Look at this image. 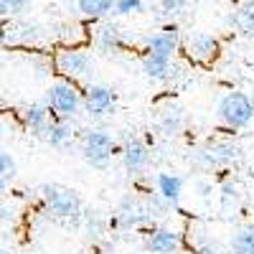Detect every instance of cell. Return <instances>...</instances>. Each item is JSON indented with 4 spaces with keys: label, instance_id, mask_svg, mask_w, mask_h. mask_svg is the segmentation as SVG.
<instances>
[{
    "label": "cell",
    "instance_id": "2e32d148",
    "mask_svg": "<svg viewBox=\"0 0 254 254\" xmlns=\"http://www.w3.org/2000/svg\"><path fill=\"white\" fill-rule=\"evenodd\" d=\"M76 132H74V127L69 125V120H51L49 125V130L44 132V140L51 145V147H59V150H64V147H69L74 142Z\"/></svg>",
    "mask_w": 254,
    "mask_h": 254
},
{
    "label": "cell",
    "instance_id": "e0dca14e",
    "mask_svg": "<svg viewBox=\"0 0 254 254\" xmlns=\"http://www.w3.org/2000/svg\"><path fill=\"white\" fill-rule=\"evenodd\" d=\"M142 71L150 81H171L173 79V61L145 54L142 56Z\"/></svg>",
    "mask_w": 254,
    "mask_h": 254
},
{
    "label": "cell",
    "instance_id": "4316f807",
    "mask_svg": "<svg viewBox=\"0 0 254 254\" xmlns=\"http://www.w3.org/2000/svg\"><path fill=\"white\" fill-rule=\"evenodd\" d=\"M10 15V10H8V3L5 0H0V18H8Z\"/></svg>",
    "mask_w": 254,
    "mask_h": 254
},
{
    "label": "cell",
    "instance_id": "83f0119b",
    "mask_svg": "<svg viewBox=\"0 0 254 254\" xmlns=\"http://www.w3.org/2000/svg\"><path fill=\"white\" fill-rule=\"evenodd\" d=\"M193 254H219V252H216L214 247H201V249H196Z\"/></svg>",
    "mask_w": 254,
    "mask_h": 254
},
{
    "label": "cell",
    "instance_id": "cb8c5ba5",
    "mask_svg": "<svg viewBox=\"0 0 254 254\" xmlns=\"http://www.w3.org/2000/svg\"><path fill=\"white\" fill-rule=\"evenodd\" d=\"M15 176V160L10 158V153H5L0 147V183H5Z\"/></svg>",
    "mask_w": 254,
    "mask_h": 254
},
{
    "label": "cell",
    "instance_id": "30bf717a",
    "mask_svg": "<svg viewBox=\"0 0 254 254\" xmlns=\"http://www.w3.org/2000/svg\"><path fill=\"white\" fill-rule=\"evenodd\" d=\"M120 153H122V163L127 168V173H132V176L142 173L147 168V163H150V150H147V145L142 140H135V137L127 140Z\"/></svg>",
    "mask_w": 254,
    "mask_h": 254
},
{
    "label": "cell",
    "instance_id": "8992f818",
    "mask_svg": "<svg viewBox=\"0 0 254 254\" xmlns=\"http://www.w3.org/2000/svg\"><path fill=\"white\" fill-rule=\"evenodd\" d=\"M183 51H186V56L193 61V64H203V66H208V64H214L219 59L221 44H219L216 36L196 31V33H190L183 41Z\"/></svg>",
    "mask_w": 254,
    "mask_h": 254
},
{
    "label": "cell",
    "instance_id": "3957f363",
    "mask_svg": "<svg viewBox=\"0 0 254 254\" xmlns=\"http://www.w3.org/2000/svg\"><path fill=\"white\" fill-rule=\"evenodd\" d=\"M41 196H44L46 208L56 219H79L81 216V198L76 196L74 188H66L61 183H44L41 186Z\"/></svg>",
    "mask_w": 254,
    "mask_h": 254
},
{
    "label": "cell",
    "instance_id": "d6986e66",
    "mask_svg": "<svg viewBox=\"0 0 254 254\" xmlns=\"http://www.w3.org/2000/svg\"><path fill=\"white\" fill-rule=\"evenodd\" d=\"M76 8L81 10V15L99 20L115 10V0H76Z\"/></svg>",
    "mask_w": 254,
    "mask_h": 254
},
{
    "label": "cell",
    "instance_id": "ffe728a7",
    "mask_svg": "<svg viewBox=\"0 0 254 254\" xmlns=\"http://www.w3.org/2000/svg\"><path fill=\"white\" fill-rule=\"evenodd\" d=\"M231 252L234 254H254V224L242 226L231 237Z\"/></svg>",
    "mask_w": 254,
    "mask_h": 254
},
{
    "label": "cell",
    "instance_id": "5b68a950",
    "mask_svg": "<svg viewBox=\"0 0 254 254\" xmlns=\"http://www.w3.org/2000/svg\"><path fill=\"white\" fill-rule=\"evenodd\" d=\"M56 71L69 79V81H81V79H89L94 74V59L87 49L81 46H66L56 54Z\"/></svg>",
    "mask_w": 254,
    "mask_h": 254
},
{
    "label": "cell",
    "instance_id": "ac0fdd59",
    "mask_svg": "<svg viewBox=\"0 0 254 254\" xmlns=\"http://www.w3.org/2000/svg\"><path fill=\"white\" fill-rule=\"evenodd\" d=\"M8 41H13V44H38L41 41V28L36 23H13L5 33Z\"/></svg>",
    "mask_w": 254,
    "mask_h": 254
},
{
    "label": "cell",
    "instance_id": "44dd1931",
    "mask_svg": "<svg viewBox=\"0 0 254 254\" xmlns=\"http://www.w3.org/2000/svg\"><path fill=\"white\" fill-rule=\"evenodd\" d=\"M234 26L247 33V36H254V0H247V3H242L234 13Z\"/></svg>",
    "mask_w": 254,
    "mask_h": 254
},
{
    "label": "cell",
    "instance_id": "d4e9b609",
    "mask_svg": "<svg viewBox=\"0 0 254 254\" xmlns=\"http://www.w3.org/2000/svg\"><path fill=\"white\" fill-rule=\"evenodd\" d=\"M221 201H224V208H229L231 203L237 206V201H239V190H237L234 183H224V186H221Z\"/></svg>",
    "mask_w": 254,
    "mask_h": 254
},
{
    "label": "cell",
    "instance_id": "ba28073f",
    "mask_svg": "<svg viewBox=\"0 0 254 254\" xmlns=\"http://www.w3.org/2000/svg\"><path fill=\"white\" fill-rule=\"evenodd\" d=\"M242 158V147L234 142V140H219V142H211L206 150L198 153L196 158V165L206 168V171H211V168H221V165H229Z\"/></svg>",
    "mask_w": 254,
    "mask_h": 254
},
{
    "label": "cell",
    "instance_id": "7402d4cb",
    "mask_svg": "<svg viewBox=\"0 0 254 254\" xmlns=\"http://www.w3.org/2000/svg\"><path fill=\"white\" fill-rule=\"evenodd\" d=\"M145 10L142 0H115V13L117 15H137Z\"/></svg>",
    "mask_w": 254,
    "mask_h": 254
},
{
    "label": "cell",
    "instance_id": "484cf974",
    "mask_svg": "<svg viewBox=\"0 0 254 254\" xmlns=\"http://www.w3.org/2000/svg\"><path fill=\"white\" fill-rule=\"evenodd\" d=\"M5 3H8L10 15H18V13H23V10L31 5V0H5Z\"/></svg>",
    "mask_w": 254,
    "mask_h": 254
},
{
    "label": "cell",
    "instance_id": "52a82bcc",
    "mask_svg": "<svg viewBox=\"0 0 254 254\" xmlns=\"http://www.w3.org/2000/svg\"><path fill=\"white\" fill-rule=\"evenodd\" d=\"M117 110V92L107 84H89L84 89V112L89 117H110Z\"/></svg>",
    "mask_w": 254,
    "mask_h": 254
},
{
    "label": "cell",
    "instance_id": "6da1fadb",
    "mask_svg": "<svg viewBox=\"0 0 254 254\" xmlns=\"http://www.w3.org/2000/svg\"><path fill=\"white\" fill-rule=\"evenodd\" d=\"M79 153L92 168H99L102 171V168H107L112 163V158L120 153V147L107 130L89 127V130L79 132Z\"/></svg>",
    "mask_w": 254,
    "mask_h": 254
},
{
    "label": "cell",
    "instance_id": "8fae6325",
    "mask_svg": "<svg viewBox=\"0 0 254 254\" xmlns=\"http://www.w3.org/2000/svg\"><path fill=\"white\" fill-rule=\"evenodd\" d=\"M20 120H23V125H26V130L31 132V135H38V137H44V132L49 130V125H51V110L46 107V104H41V102H36V104H28V107L20 112Z\"/></svg>",
    "mask_w": 254,
    "mask_h": 254
},
{
    "label": "cell",
    "instance_id": "f1b7e54d",
    "mask_svg": "<svg viewBox=\"0 0 254 254\" xmlns=\"http://www.w3.org/2000/svg\"><path fill=\"white\" fill-rule=\"evenodd\" d=\"M0 244H3V239H0Z\"/></svg>",
    "mask_w": 254,
    "mask_h": 254
},
{
    "label": "cell",
    "instance_id": "7c38bea8",
    "mask_svg": "<svg viewBox=\"0 0 254 254\" xmlns=\"http://www.w3.org/2000/svg\"><path fill=\"white\" fill-rule=\"evenodd\" d=\"M183 186H186V181L178 173H158V178H155V193L168 206H176L181 201V196H183Z\"/></svg>",
    "mask_w": 254,
    "mask_h": 254
},
{
    "label": "cell",
    "instance_id": "4fadbf2b",
    "mask_svg": "<svg viewBox=\"0 0 254 254\" xmlns=\"http://www.w3.org/2000/svg\"><path fill=\"white\" fill-rule=\"evenodd\" d=\"M145 247L150 254H176L181 249V234H176L173 229H153Z\"/></svg>",
    "mask_w": 254,
    "mask_h": 254
},
{
    "label": "cell",
    "instance_id": "7a4b0ae2",
    "mask_svg": "<svg viewBox=\"0 0 254 254\" xmlns=\"http://www.w3.org/2000/svg\"><path fill=\"white\" fill-rule=\"evenodd\" d=\"M46 107L59 120H71L84 110V92L69 79L54 81L46 92Z\"/></svg>",
    "mask_w": 254,
    "mask_h": 254
},
{
    "label": "cell",
    "instance_id": "603a6c76",
    "mask_svg": "<svg viewBox=\"0 0 254 254\" xmlns=\"http://www.w3.org/2000/svg\"><path fill=\"white\" fill-rule=\"evenodd\" d=\"M188 8V0H160V10L165 18H178Z\"/></svg>",
    "mask_w": 254,
    "mask_h": 254
},
{
    "label": "cell",
    "instance_id": "5bb4252c",
    "mask_svg": "<svg viewBox=\"0 0 254 254\" xmlns=\"http://www.w3.org/2000/svg\"><path fill=\"white\" fill-rule=\"evenodd\" d=\"M183 110L178 107L176 102H165L158 107V127L165 132V135H178L183 130Z\"/></svg>",
    "mask_w": 254,
    "mask_h": 254
},
{
    "label": "cell",
    "instance_id": "9c48e42d",
    "mask_svg": "<svg viewBox=\"0 0 254 254\" xmlns=\"http://www.w3.org/2000/svg\"><path fill=\"white\" fill-rule=\"evenodd\" d=\"M181 49V36L176 28H165V31H158L147 38V49L145 54H153V56H160V59H168L173 61L176 54Z\"/></svg>",
    "mask_w": 254,
    "mask_h": 254
},
{
    "label": "cell",
    "instance_id": "9a60e30c",
    "mask_svg": "<svg viewBox=\"0 0 254 254\" xmlns=\"http://www.w3.org/2000/svg\"><path fill=\"white\" fill-rule=\"evenodd\" d=\"M94 44L104 54H120L125 49V38H122V31L115 23H102L94 31Z\"/></svg>",
    "mask_w": 254,
    "mask_h": 254
},
{
    "label": "cell",
    "instance_id": "277c9868",
    "mask_svg": "<svg viewBox=\"0 0 254 254\" xmlns=\"http://www.w3.org/2000/svg\"><path fill=\"white\" fill-rule=\"evenodd\" d=\"M219 120L229 130H244L254 120V104L244 92H229L219 102Z\"/></svg>",
    "mask_w": 254,
    "mask_h": 254
}]
</instances>
